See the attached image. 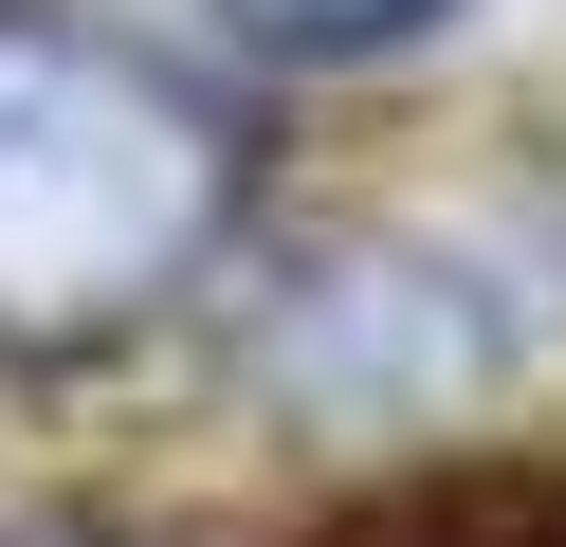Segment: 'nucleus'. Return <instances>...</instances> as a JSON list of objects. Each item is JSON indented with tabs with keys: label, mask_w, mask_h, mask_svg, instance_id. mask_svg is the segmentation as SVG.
Listing matches in <instances>:
<instances>
[{
	"label": "nucleus",
	"mask_w": 566,
	"mask_h": 547,
	"mask_svg": "<svg viewBox=\"0 0 566 547\" xmlns=\"http://www.w3.org/2000/svg\"><path fill=\"white\" fill-rule=\"evenodd\" d=\"M256 146L165 36L0 0V347H111L220 274Z\"/></svg>",
	"instance_id": "nucleus-1"
},
{
	"label": "nucleus",
	"mask_w": 566,
	"mask_h": 547,
	"mask_svg": "<svg viewBox=\"0 0 566 547\" xmlns=\"http://www.w3.org/2000/svg\"><path fill=\"white\" fill-rule=\"evenodd\" d=\"M256 55H402V36H439L457 0H220Z\"/></svg>",
	"instance_id": "nucleus-2"
}]
</instances>
